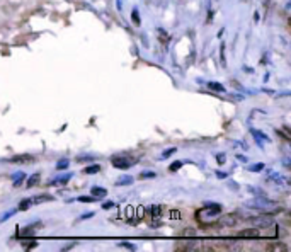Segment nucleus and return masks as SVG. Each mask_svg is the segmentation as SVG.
<instances>
[{
	"label": "nucleus",
	"mask_w": 291,
	"mask_h": 252,
	"mask_svg": "<svg viewBox=\"0 0 291 252\" xmlns=\"http://www.w3.org/2000/svg\"><path fill=\"white\" fill-rule=\"evenodd\" d=\"M247 206L255 208V210H259V211H263V213H281V211H283V208L276 205L274 201L268 200L266 196H257L255 200H252V201L247 203Z\"/></svg>",
	"instance_id": "1"
},
{
	"label": "nucleus",
	"mask_w": 291,
	"mask_h": 252,
	"mask_svg": "<svg viewBox=\"0 0 291 252\" xmlns=\"http://www.w3.org/2000/svg\"><path fill=\"white\" fill-rule=\"evenodd\" d=\"M249 222L254 224L257 229H269V227H273V224H274L273 216H271L269 213H263V215H259V216H252V218H249Z\"/></svg>",
	"instance_id": "2"
},
{
	"label": "nucleus",
	"mask_w": 291,
	"mask_h": 252,
	"mask_svg": "<svg viewBox=\"0 0 291 252\" xmlns=\"http://www.w3.org/2000/svg\"><path fill=\"white\" fill-rule=\"evenodd\" d=\"M135 162H137V159H128L124 157V155H118V157L111 159V164H113L116 169H128L132 167Z\"/></svg>",
	"instance_id": "3"
},
{
	"label": "nucleus",
	"mask_w": 291,
	"mask_h": 252,
	"mask_svg": "<svg viewBox=\"0 0 291 252\" xmlns=\"http://www.w3.org/2000/svg\"><path fill=\"white\" fill-rule=\"evenodd\" d=\"M235 239L255 240V239H261V232H259V229H244V230H240L239 234L235 235Z\"/></svg>",
	"instance_id": "4"
},
{
	"label": "nucleus",
	"mask_w": 291,
	"mask_h": 252,
	"mask_svg": "<svg viewBox=\"0 0 291 252\" xmlns=\"http://www.w3.org/2000/svg\"><path fill=\"white\" fill-rule=\"evenodd\" d=\"M237 222H239V215H235V213H227V215H223L220 220L216 222V227H235Z\"/></svg>",
	"instance_id": "5"
},
{
	"label": "nucleus",
	"mask_w": 291,
	"mask_h": 252,
	"mask_svg": "<svg viewBox=\"0 0 291 252\" xmlns=\"http://www.w3.org/2000/svg\"><path fill=\"white\" fill-rule=\"evenodd\" d=\"M53 200H55V196H51V195H40V196L33 198L31 203H33V205H41V203L53 201Z\"/></svg>",
	"instance_id": "6"
},
{
	"label": "nucleus",
	"mask_w": 291,
	"mask_h": 252,
	"mask_svg": "<svg viewBox=\"0 0 291 252\" xmlns=\"http://www.w3.org/2000/svg\"><path fill=\"white\" fill-rule=\"evenodd\" d=\"M33 235H35V230H33V227H27V229L24 230H19L17 232V239H33Z\"/></svg>",
	"instance_id": "7"
},
{
	"label": "nucleus",
	"mask_w": 291,
	"mask_h": 252,
	"mask_svg": "<svg viewBox=\"0 0 291 252\" xmlns=\"http://www.w3.org/2000/svg\"><path fill=\"white\" fill-rule=\"evenodd\" d=\"M250 132H252V135H254L255 140H257V142H259V143H261V142H269V137H268V135H264L263 132H259V130L252 128Z\"/></svg>",
	"instance_id": "8"
},
{
	"label": "nucleus",
	"mask_w": 291,
	"mask_h": 252,
	"mask_svg": "<svg viewBox=\"0 0 291 252\" xmlns=\"http://www.w3.org/2000/svg\"><path fill=\"white\" fill-rule=\"evenodd\" d=\"M31 161H35L33 155H19V157L12 159V162H16V164H26V162H31Z\"/></svg>",
	"instance_id": "9"
},
{
	"label": "nucleus",
	"mask_w": 291,
	"mask_h": 252,
	"mask_svg": "<svg viewBox=\"0 0 291 252\" xmlns=\"http://www.w3.org/2000/svg\"><path fill=\"white\" fill-rule=\"evenodd\" d=\"M268 249L269 250H281V252H284V250H288V245L281 244V242H274V244H269L268 245Z\"/></svg>",
	"instance_id": "10"
},
{
	"label": "nucleus",
	"mask_w": 291,
	"mask_h": 252,
	"mask_svg": "<svg viewBox=\"0 0 291 252\" xmlns=\"http://www.w3.org/2000/svg\"><path fill=\"white\" fill-rule=\"evenodd\" d=\"M158 40H160V43H162V45H169V41H171V36L167 35L166 31H164V29H158Z\"/></svg>",
	"instance_id": "11"
},
{
	"label": "nucleus",
	"mask_w": 291,
	"mask_h": 252,
	"mask_svg": "<svg viewBox=\"0 0 291 252\" xmlns=\"http://www.w3.org/2000/svg\"><path fill=\"white\" fill-rule=\"evenodd\" d=\"M123 216L126 218V220H133V218H135V208L133 206H126L123 210Z\"/></svg>",
	"instance_id": "12"
},
{
	"label": "nucleus",
	"mask_w": 291,
	"mask_h": 252,
	"mask_svg": "<svg viewBox=\"0 0 291 252\" xmlns=\"http://www.w3.org/2000/svg\"><path fill=\"white\" fill-rule=\"evenodd\" d=\"M181 237H184V239H196V229H184Z\"/></svg>",
	"instance_id": "13"
},
{
	"label": "nucleus",
	"mask_w": 291,
	"mask_h": 252,
	"mask_svg": "<svg viewBox=\"0 0 291 252\" xmlns=\"http://www.w3.org/2000/svg\"><path fill=\"white\" fill-rule=\"evenodd\" d=\"M133 182V177L132 176H123L118 179V186H130Z\"/></svg>",
	"instance_id": "14"
},
{
	"label": "nucleus",
	"mask_w": 291,
	"mask_h": 252,
	"mask_svg": "<svg viewBox=\"0 0 291 252\" xmlns=\"http://www.w3.org/2000/svg\"><path fill=\"white\" fill-rule=\"evenodd\" d=\"M208 87L215 92H225V87H223L221 84H218V82H208Z\"/></svg>",
	"instance_id": "15"
},
{
	"label": "nucleus",
	"mask_w": 291,
	"mask_h": 252,
	"mask_svg": "<svg viewBox=\"0 0 291 252\" xmlns=\"http://www.w3.org/2000/svg\"><path fill=\"white\" fill-rule=\"evenodd\" d=\"M38 182H40V174H35V176H31V177L27 179V187L36 186Z\"/></svg>",
	"instance_id": "16"
},
{
	"label": "nucleus",
	"mask_w": 291,
	"mask_h": 252,
	"mask_svg": "<svg viewBox=\"0 0 291 252\" xmlns=\"http://www.w3.org/2000/svg\"><path fill=\"white\" fill-rule=\"evenodd\" d=\"M92 195H94V196H101V198H103V196H106V195H108V191H106L104 187H92Z\"/></svg>",
	"instance_id": "17"
},
{
	"label": "nucleus",
	"mask_w": 291,
	"mask_h": 252,
	"mask_svg": "<svg viewBox=\"0 0 291 252\" xmlns=\"http://www.w3.org/2000/svg\"><path fill=\"white\" fill-rule=\"evenodd\" d=\"M24 172H17V174H14V186H19V184H21V181H24Z\"/></svg>",
	"instance_id": "18"
},
{
	"label": "nucleus",
	"mask_w": 291,
	"mask_h": 252,
	"mask_svg": "<svg viewBox=\"0 0 291 252\" xmlns=\"http://www.w3.org/2000/svg\"><path fill=\"white\" fill-rule=\"evenodd\" d=\"M70 177H72V174H65V176L55 179L53 182H55V184H67V181H70Z\"/></svg>",
	"instance_id": "19"
},
{
	"label": "nucleus",
	"mask_w": 291,
	"mask_h": 252,
	"mask_svg": "<svg viewBox=\"0 0 291 252\" xmlns=\"http://www.w3.org/2000/svg\"><path fill=\"white\" fill-rule=\"evenodd\" d=\"M150 213H152V215L153 216H160V215H162V206H160V205H157V206H152V208H150Z\"/></svg>",
	"instance_id": "20"
},
{
	"label": "nucleus",
	"mask_w": 291,
	"mask_h": 252,
	"mask_svg": "<svg viewBox=\"0 0 291 252\" xmlns=\"http://www.w3.org/2000/svg\"><path fill=\"white\" fill-rule=\"evenodd\" d=\"M99 171H101V166H90V167L84 169V172H85V174H97Z\"/></svg>",
	"instance_id": "21"
},
{
	"label": "nucleus",
	"mask_w": 291,
	"mask_h": 252,
	"mask_svg": "<svg viewBox=\"0 0 291 252\" xmlns=\"http://www.w3.org/2000/svg\"><path fill=\"white\" fill-rule=\"evenodd\" d=\"M135 216H137L138 220H142V218L145 216V208L143 206H138L137 210H135Z\"/></svg>",
	"instance_id": "22"
},
{
	"label": "nucleus",
	"mask_w": 291,
	"mask_h": 252,
	"mask_svg": "<svg viewBox=\"0 0 291 252\" xmlns=\"http://www.w3.org/2000/svg\"><path fill=\"white\" fill-rule=\"evenodd\" d=\"M169 218H172V220H179V218H181V211H179V210L169 211Z\"/></svg>",
	"instance_id": "23"
},
{
	"label": "nucleus",
	"mask_w": 291,
	"mask_h": 252,
	"mask_svg": "<svg viewBox=\"0 0 291 252\" xmlns=\"http://www.w3.org/2000/svg\"><path fill=\"white\" fill-rule=\"evenodd\" d=\"M181 167H182V162H181V161H176L174 164H171V167H169V169H171L172 172H176V171H179Z\"/></svg>",
	"instance_id": "24"
},
{
	"label": "nucleus",
	"mask_w": 291,
	"mask_h": 252,
	"mask_svg": "<svg viewBox=\"0 0 291 252\" xmlns=\"http://www.w3.org/2000/svg\"><path fill=\"white\" fill-rule=\"evenodd\" d=\"M69 167V161H61V162H58L56 164V169L58 171H63V169H67Z\"/></svg>",
	"instance_id": "25"
},
{
	"label": "nucleus",
	"mask_w": 291,
	"mask_h": 252,
	"mask_svg": "<svg viewBox=\"0 0 291 252\" xmlns=\"http://www.w3.org/2000/svg\"><path fill=\"white\" fill-rule=\"evenodd\" d=\"M261 169H264V164H255V166H250V167H249V171H252V172H259Z\"/></svg>",
	"instance_id": "26"
},
{
	"label": "nucleus",
	"mask_w": 291,
	"mask_h": 252,
	"mask_svg": "<svg viewBox=\"0 0 291 252\" xmlns=\"http://www.w3.org/2000/svg\"><path fill=\"white\" fill-rule=\"evenodd\" d=\"M17 210H11V211H9V213H6V215H2V218H0V220H2V222H6V220H9V218H11L12 215H14V213H16Z\"/></svg>",
	"instance_id": "27"
},
{
	"label": "nucleus",
	"mask_w": 291,
	"mask_h": 252,
	"mask_svg": "<svg viewBox=\"0 0 291 252\" xmlns=\"http://www.w3.org/2000/svg\"><path fill=\"white\" fill-rule=\"evenodd\" d=\"M31 205V200H26V201H22L21 205H19V210H26V208Z\"/></svg>",
	"instance_id": "28"
},
{
	"label": "nucleus",
	"mask_w": 291,
	"mask_h": 252,
	"mask_svg": "<svg viewBox=\"0 0 291 252\" xmlns=\"http://www.w3.org/2000/svg\"><path fill=\"white\" fill-rule=\"evenodd\" d=\"M24 249H33V247H36L38 244H36V242H24Z\"/></svg>",
	"instance_id": "29"
},
{
	"label": "nucleus",
	"mask_w": 291,
	"mask_h": 252,
	"mask_svg": "<svg viewBox=\"0 0 291 252\" xmlns=\"http://www.w3.org/2000/svg\"><path fill=\"white\" fill-rule=\"evenodd\" d=\"M216 161H218V164H225V155L218 153V155H216Z\"/></svg>",
	"instance_id": "30"
},
{
	"label": "nucleus",
	"mask_w": 291,
	"mask_h": 252,
	"mask_svg": "<svg viewBox=\"0 0 291 252\" xmlns=\"http://www.w3.org/2000/svg\"><path fill=\"white\" fill-rule=\"evenodd\" d=\"M174 152H176V148H169V150H166V152L162 153V157L166 159V157H169V155H171V153H174Z\"/></svg>",
	"instance_id": "31"
},
{
	"label": "nucleus",
	"mask_w": 291,
	"mask_h": 252,
	"mask_svg": "<svg viewBox=\"0 0 291 252\" xmlns=\"http://www.w3.org/2000/svg\"><path fill=\"white\" fill-rule=\"evenodd\" d=\"M133 22L137 24V26L140 24V19H138V11H133Z\"/></svg>",
	"instance_id": "32"
},
{
	"label": "nucleus",
	"mask_w": 291,
	"mask_h": 252,
	"mask_svg": "<svg viewBox=\"0 0 291 252\" xmlns=\"http://www.w3.org/2000/svg\"><path fill=\"white\" fill-rule=\"evenodd\" d=\"M79 201H94V198H85V196H82V198H79Z\"/></svg>",
	"instance_id": "33"
},
{
	"label": "nucleus",
	"mask_w": 291,
	"mask_h": 252,
	"mask_svg": "<svg viewBox=\"0 0 291 252\" xmlns=\"http://www.w3.org/2000/svg\"><path fill=\"white\" fill-rule=\"evenodd\" d=\"M123 247H128V249L135 250V245H133V244H128V242H124V244H123Z\"/></svg>",
	"instance_id": "34"
},
{
	"label": "nucleus",
	"mask_w": 291,
	"mask_h": 252,
	"mask_svg": "<svg viewBox=\"0 0 291 252\" xmlns=\"http://www.w3.org/2000/svg\"><path fill=\"white\" fill-rule=\"evenodd\" d=\"M111 206H114V203H106L104 208H111Z\"/></svg>",
	"instance_id": "35"
}]
</instances>
